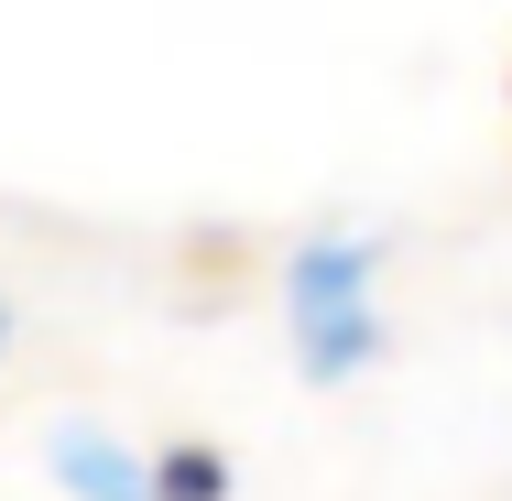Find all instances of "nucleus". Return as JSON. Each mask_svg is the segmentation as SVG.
<instances>
[{
  "label": "nucleus",
  "instance_id": "1",
  "mask_svg": "<svg viewBox=\"0 0 512 501\" xmlns=\"http://www.w3.org/2000/svg\"><path fill=\"white\" fill-rule=\"evenodd\" d=\"M295 338H306V371H349L371 349V262L349 240L295 262Z\"/></svg>",
  "mask_w": 512,
  "mask_h": 501
},
{
  "label": "nucleus",
  "instance_id": "2",
  "mask_svg": "<svg viewBox=\"0 0 512 501\" xmlns=\"http://www.w3.org/2000/svg\"><path fill=\"white\" fill-rule=\"evenodd\" d=\"M164 501H218V458H207V447L164 458Z\"/></svg>",
  "mask_w": 512,
  "mask_h": 501
}]
</instances>
